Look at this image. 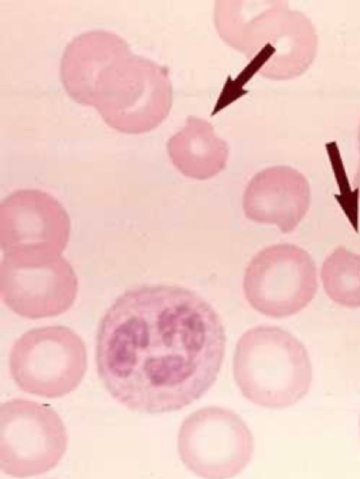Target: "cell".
I'll use <instances>...</instances> for the list:
<instances>
[{
	"mask_svg": "<svg viewBox=\"0 0 360 479\" xmlns=\"http://www.w3.org/2000/svg\"><path fill=\"white\" fill-rule=\"evenodd\" d=\"M225 349L221 319L198 293L141 285L117 297L101 318L97 372L108 392L128 409L169 412L210 389Z\"/></svg>",
	"mask_w": 360,
	"mask_h": 479,
	"instance_id": "6da1fadb",
	"label": "cell"
},
{
	"mask_svg": "<svg viewBox=\"0 0 360 479\" xmlns=\"http://www.w3.org/2000/svg\"><path fill=\"white\" fill-rule=\"evenodd\" d=\"M60 78L72 98L94 107L122 133L148 132L171 109L167 68L134 54L123 38L109 31H87L72 39L63 53Z\"/></svg>",
	"mask_w": 360,
	"mask_h": 479,
	"instance_id": "7a4b0ae2",
	"label": "cell"
},
{
	"mask_svg": "<svg viewBox=\"0 0 360 479\" xmlns=\"http://www.w3.org/2000/svg\"><path fill=\"white\" fill-rule=\"evenodd\" d=\"M215 24L221 38L269 79L286 80L304 73L314 61L318 36L310 19L284 1H220Z\"/></svg>",
	"mask_w": 360,
	"mask_h": 479,
	"instance_id": "3957f363",
	"label": "cell"
},
{
	"mask_svg": "<svg viewBox=\"0 0 360 479\" xmlns=\"http://www.w3.org/2000/svg\"><path fill=\"white\" fill-rule=\"evenodd\" d=\"M235 381L248 400L282 409L297 403L311 384V364L302 343L288 331L261 325L244 332L233 359Z\"/></svg>",
	"mask_w": 360,
	"mask_h": 479,
	"instance_id": "277c9868",
	"label": "cell"
},
{
	"mask_svg": "<svg viewBox=\"0 0 360 479\" xmlns=\"http://www.w3.org/2000/svg\"><path fill=\"white\" fill-rule=\"evenodd\" d=\"M9 371L18 387L49 399L63 397L81 383L87 354L81 337L64 326L32 328L13 343Z\"/></svg>",
	"mask_w": 360,
	"mask_h": 479,
	"instance_id": "5b68a950",
	"label": "cell"
},
{
	"mask_svg": "<svg viewBox=\"0 0 360 479\" xmlns=\"http://www.w3.org/2000/svg\"><path fill=\"white\" fill-rule=\"evenodd\" d=\"M68 447L65 424L50 406L22 398L0 405V469L27 478L54 468Z\"/></svg>",
	"mask_w": 360,
	"mask_h": 479,
	"instance_id": "8992f818",
	"label": "cell"
},
{
	"mask_svg": "<svg viewBox=\"0 0 360 479\" xmlns=\"http://www.w3.org/2000/svg\"><path fill=\"white\" fill-rule=\"evenodd\" d=\"M70 220L61 203L38 189H21L0 205L2 259L39 264L60 256L69 241Z\"/></svg>",
	"mask_w": 360,
	"mask_h": 479,
	"instance_id": "52a82bcc",
	"label": "cell"
},
{
	"mask_svg": "<svg viewBox=\"0 0 360 479\" xmlns=\"http://www.w3.org/2000/svg\"><path fill=\"white\" fill-rule=\"evenodd\" d=\"M177 448L185 466L205 478L240 473L254 452L253 436L234 411L216 406L199 409L182 422Z\"/></svg>",
	"mask_w": 360,
	"mask_h": 479,
	"instance_id": "ba28073f",
	"label": "cell"
},
{
	"mask_svg": "<svg viewBox=\"0 0 360 479\" xmlns=\"http://www.w3.org/2000/svg\"><path fill=\"white\" fill-rule=\"evenodd\" d=\"M318 288L315 263L304 249L290 243L259 251L245 268L243 290L248 304L272 318H285L304 309Z\"/></svg>",
	"mask_w": 360,
	"mask_h": 479,
	"instance_id": "9c48e42d",
	"label": "cell"
},
{
	"mask_svg": "<svg viewBox=\"0 0 360 479\" xmlns=\"http://www.w3.org/2000/svg\"><path fill=\"white\" fill-rule=\"evenodd\" d=\"M0 293L3 302L22 317H53L73 305L78 293V279L70 263L62 255L34 264L1 258Z\"/></svg>",
	"mask_w": 360,
	"mask_h": 479,
	"instance_id": "30bf717a",
	"label": "cell"
},
{
	"mask_svg": "<svg viewBox=\"0 0 360 479\" xmlns=\"http://www.w3.org/2000/svg\"><path fill=\"white\" fill-rule=\"evenodd\" d=\"M245 217L255 222L276 225L284 234L295 229L310 204L306 177L288 166L266 168L248 184L243 196Z\"/></svg>",
	"mask_w": 360,
	"mask_h": 479,
	"instance_id": "8fae6325",
	"label": "cell"
},
{
	"mask_svg": "<svg viewBox=\"0 0 360 479\" xmlns=\"http://www.w3.org/2000/svg\"><path fill=\"white\" fill-rule=\"evenodd\" d=\"M167 152L174 166L181 174L203 180L224 169L229 147L216 136L210 123L191 115L184 128L169 139Z\"/></svg>",
	"mask_w": 360,
	"mask_h": 479,
	"instance_id": "7c38bea8",
	"label": "cell"
},
{
	"mask_svg": "<svg viewBox=\"0 0 360 479\" xmlns=\"http://www.w3.org/2000/svg\"><path fill=\"white\" fill-rule=\"evenodd\" d=\"M321 277L331 300L348 307H360V255L338 247L324 260Z\"/></svg>",
	"mask_w": 360,
	"mask_h": 479,
	"instance_id": "4fadbf2b",
	"label": "cell"
},
{
	"mask_svg": "<svg viewBox=\"0 0 360 479\" xmlns=\"http://www.w3.org/2000/svg\"><path fill=\"white\" fill-rule=\"evenodd\" d=\"M354 185L356 189L358 190L360 196V161L354 177Z\"/></svg>",
	"mask_w": 360,
	"mask_h": 479,
	"instance_id": "5bb4252c",
	"label": "cell"
},
{
	"mask_svg": "<svg viewBox=\"0 0 360 479\" xmlns=\"http://www.w3.org/2000/svg\"><path fill=\"white\" fill-rule=\"evenodd\" d=\"M358 142H359V149L360 153V124L358 129Z\"/></svg>",
	"mask_w": 360,
	"mask_h": 479,
	"instance_id": "9a60e30c",
	"label": "cell"
}]
</instances>
